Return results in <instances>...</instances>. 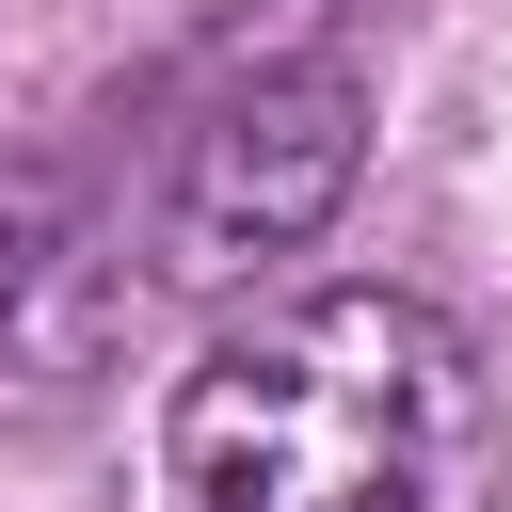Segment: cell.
I'll return each instance as SVG.
<instances>
[{
  "mask_svg": "<svg viewBox=\"0 0 512 512\" xmlns=\"http://www.w3.org/2000/svg\"><path fill=\"white\" fill-rule=\"evenodd\" d=\"M496 464L480 336L368 272L224 320L160 416V512H496Z\"/></svg>",
  "mask_w": 512,
  "mask_h": 512,
  "instance_id": "cell-1",
  "label": "cell"
},
{
  "mask_svg": "<svg viewBox=\"0 0 512 512\" xmlns=\"http://www.w3.org/2000/svg\"><path fill=\"white\" fill-rule=\"evenodd\" d=\"M352 160H368V80H352V48L208 64V96H192V128H176V176H160V272H176V288H240V272L304 256V240L352 208Z\"/></svg>",
  "mask_w": 512,
  "mask_h": 512,
  "instance_id": "cell-2",
  "label": "cell"
},
{
  "mask_svg": "<svg viewBox=\"0 0 512 512\" xmlns=\"http://www.w3.org/2000/svg\"><path fill=\"white\" fill-rule=\"evenodd\" d=\"M96 336H112V272H96V240H80V192L0 144V400L80 384Z\"/></svg>",
  "mask_w": 512,
  "mask_h": 512,
  "instance_id": "cell-3",
  "label": "cell"
}]
</instances>
